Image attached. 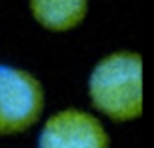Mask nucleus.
Wrapping results in <instances>:
<instances>
[{"label": "nucleus", "mask_w": 154, "mask_h": 148, "mask_svg": "<svg viewBox=\"0 0 154 148\" xmlns=\"http://www.w3.org/2000/svg\"><path fill=\"white\" fill-rule=\"evenodd\" d=\"M30 11L43 28L66 32L85 21L88 0H30Z\"/></svg>", "instance_id": "20e7f679"}, {"label": "nucleus", "mask_w": 154, "mask_h": 148, "mask_svg": "<svg viewBox=\"0 0 154 148\" xmlns=\"http://www.w3.org/2000/svg\"><path fill=\"white\" fill-rule=\"evenodd\" d=\"M43 86L26 69L0 64V133H23L43 113Z\"/></svg>", "instance_id": "f03ea898"}, {"label": "nucleus", "mask_w": 154, "mask_h": 148, "mask_svg": "<svg viewBox=\"0 0 154 148\" xmlns=\"http://www.w3.org/2000/svg\"><path fill=\"white\" fill-rule=\"evenodd\" d=\"M38 148H109V135L94 114L70 107L45 120Z\"/></svg>", "instance_id": "7ed1b4c3"}, {"label": "nucleus", "mask_w": 154, "mask_h": 148, "mask_svg": "<svg viewBox=\"0 0 154 148\" xmlns=\"http://www.w3.org/2000/svg\"><path fill=\"white\" fill-rule=\"evenodd\" d=\"M94 107L111 120L128 122L143 113V60L135 51H113L96 62L88 77Z\"/></svg>", "instance_id": "f257e3e1"}]
</instances>
